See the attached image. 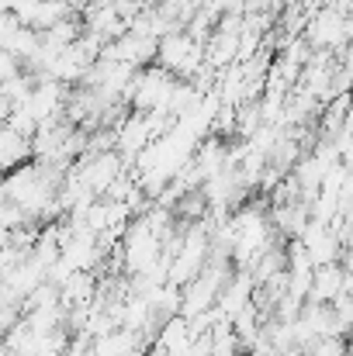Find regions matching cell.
<instances>
[{"instance_id":"6da1fadb","label":"cell","mask_w":353,"mask_h":356,"mask_svg":"<svg viewBox=\"0 0 353 356\" xmlns=\"http://www.w3.org/2000/svg\"><path fill=\"white\" fill-rule=\"evenodd\" d=\"M156 63H159L166 73L180 76V80H191V76H198V73L208 66V63H205V45H201L191 31H184V28H173L170 35L159 38Z\"/></svg>"},{"instance_id":"7a4b0ae2","label":"cell","mask_w":353,"mask_h":356,"mask_svg":"<svg viewBox=\"0 0 353 356\" xmlns=\"http://www.w3.org/2000/svg\"><path fill=\"white\" fill-rule=\"evenodd\" d=\"M298 238H301V245L308 249V256H312L315 266H322V263H336V259L343 256V242L336 238V232H333L329 225H322V222H312V218H308L305 232H301Z\"/></svg>"},{"instance_id":"3957f363","label":"cell","mask_w":353,"mask_h":356,"mask_svg":"<svg viewBox=\"0 0 353 356\" xmlns=\"http://www.w3.org/2000/svg\"><path fill=\"white\" fill-rule=\"evenodd\" d=\"M340 294H347V270L343 263H322L315 266L312 273V287H308V301H319V305H333Z\"/></svg>"},{"instance_id":"277c9868","label":"cell","mask_w":353,"mask_h":356,"mask_svg":"<svg viewBox=\"0 0 353 356\" xmlns=\"http://www.w3.org/2000/svg\"><path fill=\"white\" fill-rule=\"evenodd\" d=\"M28 156H31V138L10 128L7 121H0V173L28 163Z\"/></svg>"},{"instance_id":"5b68a950","label":"cell","mask_w":353,"mask_h":356,"mask_svg":"<svg viewBox=\"0 0 353 356\" xmlns=\"http://www.w3.org/2000/svg\"><path fill=\"white\" fill-rule=\"evenodd\" d=\"M308 356H347V336H319L308 346Z\"/></svg>"},{"instance_id":"8992f818","label":"cell","mask_w":353,"mask_h":356,"mask_svg":"<svg viewBox=\"0 0 353 356\" xmlns=\"http://www.w3.org/2000/svg\"><path fill=\"white\" fill-rule=\"evenodd\" d=\"M146 356H170L166 350H159V346H152V350H146Z\"/></svg>"}]
</instances>
